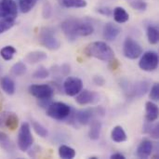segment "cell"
Listing matches in <instances>:
<instances>
[{"label": "cell", "mask_w": 159, "mask_h": 159, "mask_svg": "<svg viewBox=\"0 0 159 159\" xmlns=\"http://www.w3.org/2000/svg\"><path fill=\"white\" fill-rule=\"evenodd\" d=\"M61 28L68 40L71 41H75L78 36L90 35L94 32V27L90 22L75 18L63 20L61 24Z\"/></svg>", "instance_id": "1"}, {"label": "cell", "mask_w": 159, "mask_h": 159, "mask_svg": "<svg viewBox=\"0 0 159 159\" xmlns=\"http://www.w3.org/2000/svg\"><path fill=\"white\" fill-rule=\"evenodd\" d=\"M85 52L88 56L102 61H110L115 58V52L112 48L102 41H95L89 44L85 49Z\"/></svg>", "instance_id": "2"}, {"label": "cell", "mask_w": 159, "mask_h": 159, "mask_svg": "<svg viewBox=\"0 0 159 159\" xmlns=\"http://www.w3.org/2000/svg\"><path fill=\"white\" fill-rule=\"evenodd\" d=\"M72 112L71 107L61 102H51L47 107V116L56 120H65L68 118Z\"/></svg>", "instance_id": "3"}, {"label": "cell", "mask_w": 159, "mask_h": 159, "mask_svg": "<svg viewBox=\"0 0 159 159\" xmlns=\"http://www.w3.org/2000/svg\"><path fill=\"white\" fill-rule=\"evenodd\" d=\"M39 42L49 50H57L61 47V42L55 36L54 31L48 27H44L40 30Z\"/></svg>", "instance_id": "4"}, {"label": "cell", "mask_w": 159, "mask_h": 159, "mask_svg": "<svg viewBox=\"0 0 159 159\" xmlns=\"http://www.w3.org/2000/svg\"><path fill=\"white\" fill-rule=\"evenodd\" d=\"M34 138L31 132V128L28 123H22L18 134V147L20 151L26 152L32 147Z\"/></svg>", "instance_id": "5"}, {"label": "cell", "mask_w": 159, "mask_h": 159, "mask_svg": "<svg viewBox=\"0 0 159 159\" xmlns=\"http://www.w3.org/2000/svg\"><path fill=\"white\" fill-rule=\"evenodd\" d=\"M139 66L145 72L155 71L158 66V54L152 50L144 52L139 61Z\"/></svg>", "instance_id": "6"}, {"label": "cell", "mask_w": 159, "mask_h": 159, "mask_svg": "<svg viewBox=\"0 0 159 159\" xmlns=\"http://www.w3.org/2000/svg\"><path fill=\"white\" fill-rule=\"evenodd\" d=\"M123 52H124L125 57L130 60H135V59H138L143 54V48L141 45L137 41H135L133 38L127 37L124 42Z\"/></svg>", "instance_id": "7"}, {"label": "cell", "mask_w": 159, "mask_h": 159, "mask_svg": "<svg viewBox=\"0 0 159 159\" xmlns=\"http://www.w3.org/2000/svg\"><path fill=\"white\" fill-rule=\"evenodd\" d=\"M29 93L35 97L38 100H48L51 99L54 90L53 89L47 84H42V85H31L29 87Z\"/></svg>", "instance_id": "8"}, {"label": "cell", "mask_w": 159, "mask_h": 159, "mask_svg": "<svg viewBox=\"0 0 159 159\" xmlns=\"http://www.w3.org/2000/svg\"><path fill=\"white\" fill-rule=\"evenodd\" d=\"M18 15V7L14 0L0 1V19L15 20Z\"/></svg>", "instance_id": "9"}, {"label": "cell", "mask_w": 159, "mask_h": 159, "mask_svg": "<svg viewBox=\"0 0 159 159\" xmlns=\"http://www.w3.org/2000/svg\"><path fill=\"white\" fill-rule=\"evenodd\" d=\"M63 89L68 96H76L83 89V82L75 76H68L63 82Z\"/></svg>", "instance_id": "10"}, {"label": "cell", "mask_w": 159, "mask_h": 159, "mask_svg": "<svg viewBox=\"0 0 159 159\" xmlns=\"http://www.w3.org/2000/svg\"><path fill=\"white\" fill-rule=\"evenodd\" d=\"M100 101L99 95L88 89H82L75 98V102L80 105H88V104H95Z\"/></svg>", "instance_id": "11"}, {"label": "cell", "mask_w": 159, "mask_h": 159, "mask_svg": "<svg viewBox=\"0 0 159 159\" xmlns=\"http://www.w3.org/2000/svg\"><path fill=\"white\" fill-rule=\"evenodd\" d=\"M121 29L118 25L113 23V22H108L104 25L103 27V37L107 41H114L116 39V37L120 34Z\"/></svg>", "instance_id": "12"}, {"label": "cell", "mask_w": 159, "mask_h": 159, "mask_svg": "<svg viewBox=\"0 0 159 159\" xmlns=\"http://www.w3.org/2000/svg\"><path fill=\"white\" fill-rule=\"evenodd\" d=\"M153 150H154V145H153V143L149 140H143L140 145L138 146V149H137V156L140 157V158H148L152 153H153Z\"/></svg>", "instance_id": "13"}, {"label": "cell", "mask_w": 159, "mask_h": 159, "mask_svg": "<svg viewBox=\"0 0 159 159\" xmlns=\"http://www.w3.org/2000/svg\"><path fill=\"white\" fill-rule=\"evenodd\" d=\"M149 90V83L147 81H140L134 84L132 87L129 88V91L132 96H135L137 98H141L146 94V92Z\"/></svg>", "instance_id": "14"}, {"label": "cell", "mask_w": 159, "mask_h": 159, "mask_svg": "<svg viewBox=\"0 0 159 159\" xmlns=\"http://www.w3.org/2000/svg\"><path fill=\"white\" fill-rule=\"evenodd\" d=\"M145 119L148 122H155L158 118V107L152 102L145 103Z\"/></svg>", "instance_id": "15"}, {"label": "cell", "mask_w": 159, "mask_h": 159, "mask_svg": "<svg viewBox=\"0 0 159 159\" xmlns=\"http://www.w3.org/2000/svg\"><path fill=\"white\" fill-rule=\"evenodd\" d=\"M48 58V55L46 52L44 51H39V50H35V51H32L29 52L26 57H25V61L29 63L34 64V63H38L40 61H45Z\"/></svg>", "instance_id": "16"}, {"label": "cell", "mask_w": 159, "mask_h": 159, "mask_svg": "<svg viewBox=\"0 0 159 159\" xmlns=\"http://www.w3.org/2000/svg\"><path fill=\"white\" fill-rule=\"evenodd\" d=\"M113 15L117 23H125L129 20V14L122 7H116L113 11Z\"/></svg>", "instance_id": "17"}, {"label": "cell", "mask_w": 159, "mask_h": 159, "mask_svg": "<svg viewBox=\"0 0 159 159\" xmlns=\"http://www.w3.org/2000/svg\"><path fill=\"white\" fill-rule=\"evenodd\" d=\"M102 131V123L99 120L90 121V129L89 131V136L92 141L99 140Z\"/></svg>", "instance_id": "18"}, {"label": "cell", "mask_w": 159, "mask_h": 159, "mask_svg": "<svg viewBox=\"0 0 159 159\" xmlns=\"http://www.w3.org/2000/svg\"><path fill=\"white\" fill-rule=\"evenodd\" d=\"M111 138L115 143H124L127 141V134L121 126H116L111 132Z\"/></svg>", "instance_id": "19"}, {"label": "cell", "mask_w": 159, "mask_h": 159, "mask_svg": "<svg viewBox=\"0 0 159 159\" xmlns=\"http://www.w3.org/2000/svg\"><path fill=\"white\" fill-rule=\"evenodd\" d=\"M1 88L3 91L7 95H13L15 93V83L8 76H4L1 79Z\"/></svg>", "instance_id": "20"}, {"label": "cell", "mask_w": 159, "mask_h": 159, "mask_svg": "<svg viewBox=\"0 0 159 159\" xmlns=\"http://www.w3.org/2000/svg\"><path fill=\"white\" fill-rule=\"evenodd\" d=\"M0 147L5 150L7 153H12L15 150V147L11 142V140L7 137V135L2 131H0Z\"/></svg>", "instance_id": "21"}, {"label": "cell", "mask_w": 159, "mask_h": 159, "mask_svg": "<svg viewBox=\"0 0 159 159\" xmlns=\"http://www.w3.org/2000/svg\"><path fill=\"white\" fill-rule=\"evenodd\" d=\"M143 131L146 134H149L154 139H158L159 129L158 124H154V122H146L143 127Z\"/></svg>", "instance_id": "22"}, {"label": "cell", "mask_w": 159, "mask_h": 159, "mask_svg": "<svg viewBox=\"0 0 159 159\" xmlns=\"http://www.w3.org/2000/svg\"><path fill=\"white\" fill-rule=\"evenodd\" d=\"M60 3L65 7L82 8L86 7L88 3L86 0H60Z\"/></svg>", "instance_id": "23"}, {"label": "cell", "mask_w": 159, "mask_h": 159, "mask_svg": "<svg viewBox=\"0 0 159 159\" xmlns=\"http://www.w3.org/2000/svg\"><path fill=\"white\" fill-rule=\"evenodd\" d=\"M76 153L74 148L67 146V145H61L59 148V156L61 158L63 159H73L75 157Z\"/></svg>", "instance_id": "24"}, {"label": "cell", "mask_w": 159, "mask_h": 159, "mask_svg": "<svg viewBox=\"0 0 159 159\" xmlns=\"http://www.w3.org/2000/svg\"><path fill=\"white\" fill-rule=\"evenodd\" d=\"M18 124H19V119H18L17 116L13 113H8L6 117L5 127H7L10 130H14L17 129Z\"/></svg>", "instance_id": "25"}, {"label": "cell", "mask_w": 159, "mask_h": 159, "mask_svg": "<svg viewBox=\"0 0 159 159\" xmlns=\"http://www.w3.org/2000/svg\"><path fill=\"white\" fill-rule=\"evenodd\" d=\"M147 37L148 41L152 45H156L158 43L159 32L156 26H149L147 28Z\"/></svg>", "instance_id": "26"}, {"label": "cell", "mask_w": 159, "mask_h": 159, "mask_svg": "<svg viewBox=\"0 0 159 159\" xmlns=\"http://www.w3.org/2000/svg\"><path fill=\"white\" fill-rule=\"evenodd\" d=\"M38 0H20L19 6L20 9L22 13H28L30 12L35 6Z\"/></svg>", "instance_id": "27"}, {"label": "cell", "mask_w": 159, "mask_h": 159, "mask_svg": "<svg viewBox=\"0 0 159 159\" xmlns=\"http://www.w3.org/2000/svg\"><path fill=\"white\" fill-rule=\"evenodd\" d=\"M16 52H17V50L14 47L6 46L0 50V55L5 61H10V60H12V58Z\"/></svg>", "instance_id": "28"}, {"label": "cell", "mask_w": 159, "mask_h": 159, "mask_svg": "<svg viewBox=\"0 0 159 159\" xmlns=\"http://www.w3.org/2000/svg\"><path fill=\"white\" fill-rule=\"evenodd\" d=\"M32 127L34 129V130L35 131V133L40 136L41 138H46L48 135V129L39 122H37L36 120H32Z\"/></svg>", "instance_id": "29"}, {"label": "cell", "mask_w": 159, "mask_h": 159, "mask_svg": "<svg viewBox=\"0 0 159 159\" xmlns=\"http://www.w3.org/2000/svg\"><path fill=\"white\" fill-rule=\"evenodd\" d=\"M26 65L22 61L16 62L12 67H11V74L14 75L15 76H21L26 73Z\"/></svg>", "instance_id": "30"}, {"label": "cell", "mask_w": 159, "mask_h": 159, "mask_svg": "<svg viewBox=\"0 0 159 159\" xmlns=\"http://www.w3.org/2000/svg\"><path fill=\"white\" fill-rule=\"evenodd\" d=\"M15 24V20L12 19H0V34L11 29Z\"/></svg>", "instance_id": "31"}, {"label": "cell", "mask_w": 159, "mask_h": 159, "mask_svg": "<svg viewBox=\"0 0 159 159\" xmlns=\"http://www.w3.org/2000/svg\"><path fill=\"white\" fill-rule=\"evenodd\" d=\"M48 76H49V71L44 66H40L39 68H37L33 74V77L35 79H45L48 78Z\"/></svg>", "instance_id": "32"}, {"label": "cell", "mask_w": 159, "mask_h": 159, "mask_svg": "<svg viewBox=\"0 0 159 159\" xmlns=\"http://www.w3.org/2000/svg\"><path fill=\"white\" fill-rule=\"evenodd\" d=\"M129 5L132 8L140 11H144L147 8V4L144 0H129Z\"/></svg>", "instance_id": "33"}, {"label": "cell", "mask_w": 159, "mask_h": 159, "mask_svg": "<svg viewBox=\"0 0 159 159\" xmlns=\"http://www.w3.org/2000/svg\"><path fill=\"white\" fill-rule=\"evenodd\" d=\"M52 13V7L48 1H46L44 6H43V10H42V15L44 19H48L50 18Z\"/></svg>", "instance_id": "34"}, {"label": "cell", "mask_w": 159, "mask_h": 159, "mask_svg": "<svg viewBox=\"0 0 159 159\" xmlns=\"http://www.w3.org/2000/svg\"><path fill=\"white\" fill-rule=\"evenodd\" d=\"M150 99L155 101V102H157L159 100V84L158 83H156L153 85V87L151 88V90H150Z\"/></svg>", "instance_id": "35"}, {"label": "cell", "mask_w": 159, "mask_h": 159, "mask_svg": "<svg viewBox=\"0 0 159 159\" xmlns=\"http://www.w3.org/2000/svg\"><path fill=\"white\" fill-rule=\"evenodd\" d=\"M93 82H94L97 86H100V87H102V86H103V85L105 84L104 78H103L102 76H101V75H96V76H94Z\"/></svg>", "instance_id": "36"}, {"label": "cell", "mask_w": 159, "mask_h": 159, "mask_svg": "<svg viewBox=\"0 0 159 159\" xmlns=\"http://www.w3.org/2000/svg\"><path fill=\"white\" fill-rule=\"evenodd\" d=\"M97 11H98L99 13L102 14V15H105V16H110V15L113 13L112 10H111L109 7H100V8L97 9Z\"/></svg>", "instance_id": "37"}, {"label": "cell", "mask_w": 159, "mask_h": 159, "mask_svg": "<svg viewBox=\"0 0 159 159\" xmlns=\"http://www.w3.org/2000/svg\"><path fill=\"white\" fill-rule=\"evenodd\" d=\"M7 114L8 113H7V112L0 113V129L5 127V121H6V117H7Z\"/></svg>", "instance_id": "38"}, {"label": "cell", "mask_w": 159, "mask_h": 159, "mask_svg": "<svg viewBox=\"0 0 159 159\" xmlns=\"http://www.w3.org/2000/svg\"><path fill=\"white\" fill-rule=\"evenodd\" d=\"M111 158L112 159H125V156H123L122 154L120 153H116V154H113L111 156Z\"/></svg>", "instance_id": "39"}]
</instances>
